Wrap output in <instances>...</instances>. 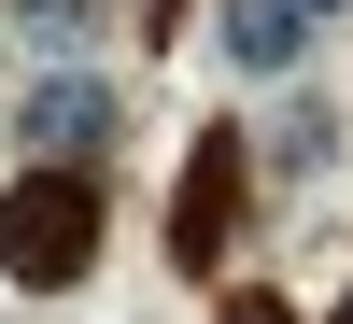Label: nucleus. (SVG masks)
Masks as SVG:
<instances>
[{
    "label": "nucleus",
    "mask_w": 353,
    "mask_h": 324,
    "mask_svg": "<svg viewBox=\"0 0 353 324\" xmlns=\"http://www.w3.org/2000/svg\"><path fill=\"white\" fill-rule=\"evenodd\" d=\"M14 127L43 141V169H85V155H99V141H113V99H99V85H85V71H57L43 99L14 113Z\"/></svg>",
    "instance_id": "3"
},
{
    "label": "nucleus",
    "mask_w": 353,
    "mask_h": 324,
    "mask_svg": "<svg viewBox=\"0 0 353 324\" xmlns=\"http://www.w3.org/2000/svg\"><path fill=\"white\" fill-rule=\"evenodd\" d=\"M339 324H353V310H339Z\"/></svg>",
    "instance_id": "8"
},
{
    "label": "nucleus",
    "mask_w": 353,
    "mask_h": 324,
    "mask_svg": "<svg viewBox=\"0 0 353 324\" xmlns=\"http://www.w3.org/2000/svg\"><path fill=\"white\" fill-rule=\"evenodd\" d=\"M226 324H283V296H226Z\"/></svg>",
    "instance_id": "6"
},
{
    "label": "nucleus",
    "mask_w": 353,
    "mask_h": 324,
    "mask_svg": "<svg viewBox=\"0 0 353 324\" xmlns=\"http://www.w3.org/2000/svg\"><path fill=\"white\" fill-rule=\"evenodd\" d=\"M28 28H43V43H85V28H99V0H14Z\"/></svg>",
    "instance_id": "5"
},
{
    "label": "nucleus",
    "mask_w": 353,
    "mask_h": 324,
    "mask_svg": "<svg viewBox=\"0 0 353 324\" xmlns=\"http://www.w3.org/2000/svg\"><path fill=\"white\" fill-rule=\"evenodd\" d=\"M311 14H325V0H311Z\"/></svg>",
    "instance_id": "7"
},
{
    "label": "nucleus",
    "mask_w": 353,
    "mask_h": 324,
    "mask_svg": "<svg viewBox=\"0 0 353 324\" xmlns=\"http://www.w3.org/2000/svg\"><path fill=\"white\" fill-rule=\"evenodd\" d=\"M297 43H311V0H226V56L241 71H283Z\"/></svg>",
    "instance_id": "4"
},
{
    "label": "nucleus",
    "mask_w": 353,
    "mask_h": 324,
    "mask_svg": "<svg viewBox=\"0 0 353 324\" xmlns=\"http://www.w3.org/2000/svg\"><path fill=\"white\" fill-rule=\"evenodd\" d=\"M85 254H99V184L85 169H28L0 197V268L57 296V282H85Z\"/></svg>",
    "instance_id": "1"
},
{
    "label": "nucleus",
    "mask_w": 353,
    "mask_h": 324,
    "mask_svg": "<svg viewBox=\"0 0 353 324\" xmlns=\"http://www.w3.org/2000/svg\"><path fill=\"white\" fill-rule=\"evenodd\" d=\"M226 212H241V141H198V155H184V212H170V254L212 268V254H226Z\"/></svg>",
    "instance_id": "2"
}]
</instances>
